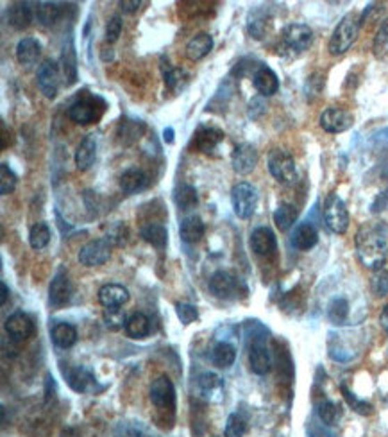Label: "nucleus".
<instances>
[{"label": "nucleus", "mask_w": 388, "mask_h": 437, "mask_svg": "<svg viewBox=\"0 0 388 437\" xmlns=\"http://www.w3.org/2000/svg\"><path fill=\"white\" fill-rule=\"evenodd\" d=\"M181 76H183V70H179V68H167V72H165V83H167L168 88L174 90L175 84L179 83Z\"/></svg>", "instance_id": "49"}, {"label": "nucleus", "mask_w": 388, "mask_h": 437, "mask_svg": "<svg viewBox=\"0 0 388 437\" xmlns=\"http://www.w3.org/2000/svg\"><path fill=\"white\" fill-rule=\"evenodd\" d=\"M321 127L325 133H331V135H337V133H343V131L349 129L355 122L353 115L342 108H328L322 111L321 115Z\"/></svg>", "instance_id": "10"}, {"label": "nucleus", "mask_w": 388, "mask_h": 437, "mask_svg": "<svg viewBox=\"0 0 388 437\" xmlns=\"http://www.w3.org/2000/svg\"><path fill=\"white\" fill-rule=\"evenodd\" d=\"M61 15L63 9L58 2H38L36 8H34V18L43 27L54 26L56 22L61 18Z\"/></svg>", "instance_id": "29"}, {"label": "nucleus", "mask_w": 388, "mask_h": 437, "mask_svg": "<svg viewBox=\"0 0 388 437\" xmlns=\"http://www.w3.org/2000/svg\"><path fill=\"white\" fill-rule=\"evenodd\" d=\"M356 255L367 269H383L387 262L388 246L385 233L378 224H365L358 230L355 239Z\"/></svg>", "instance_id": "1"}, {"label": "nucleus", "mask_w": 388, "mask_h": 437, "mask_svg": "<svg viewBox=\"0 0 388 437\" xmlns=\"http://www.w3.org/2000/svg\"><path fill=\"white\" fill-rule=\"evenodd\" d=\"M125 332L133 339H143L150 333V319L142 312H134L125 319Z\"/></svg>", "instance_id": "32"}, {"label": "nucleus", "mask_w": 388, "mask_h": 437, "mask_svg": "<svg viewBox=\"0 0 388 437\" xmlns=\"http://www.w3.org/2000/svg\"><path fill=\"white\" fill-rule=\"evenodd\" d=\"M15 52L20 65H34L42 56V43L36 38H22Z\"/></svg>", "instance_id": "28"}, {"label": "nucleus", "mask_w": 388, "mask_h": 437, "mask_svg": "<svg viewBox=\"0 0 388 437\" xmlns=\"http://www.w3.org/2000/svg\"><path fill=\"white\" fill-rule=\"evenodd\" d=\"M224 131L218 129V127H211V126H200L199 129L193 133V140L192 145L197 149L199 152H211L218 148V143L224 140Z\"/></svg>", "instance_id": "17"}, {"label": "nucleus", "mask_w": 388, "mask_h": 437, "mask_svg": "<svg viewBox=\"0 0 388 437\" xmlns=\"http://www.w3.org/2000/svg\"><path fill=\"white\" fill-rule=\"evenodd\" d=\"M72 298V282L65 271H59L54 276L52 283L49 287V303L50 307L63 308L68 305Z\"/></svg>", "instance_id": "16"}, {"label": "nucleus", "mask_w": 388, "mask_h": 437, "mask_svg": "<svg viewBox=\"0 0 388 437\" xmlns=\"http://www.w3.org/2000/svg\"><path fill=\"white\" fill-rule=\"evenodd\" d=\"M99 301L106 308H120L122 305L129 301V290L118 283H108V285L100 287Z\"/></svg>", "instance_id": "19"}, {"label": "nucleus", "mask_w": 388, "mask_h": 437, "mask_svg": "<svg viewBox=\"0 0 388 437\" xmlns=\"http://www.w3.org/2000/svg\"><path fill=\"white\" fill-rule=\"evenodd\" d=\"M142 6V0H122L120 8L124 9V13H136Z\"/></svg>", "instance_id": "50"}, {"label": "nucleus", "mask_w": 388, "mask_h": 437, "mask_svg": "<svg viewBox=\"0 0 388 437\" xmlns=\"http://www.w3.org/2000/svg\"><path fill=\"white\" fill-rule=\"evenodd\" d=\"M50 337H52V341L58 348L68 349L77 342V330L70 323H58L52 328Z\"/></svg>", "instance_id": "31"}, {"label": "nucleus", "mask_w": 388, "mask_h": 437, "mask_svg": "<svg viewBox=\"0 0 388 437\" xmlns=\"http://www.w3.org/2000/svg\"><path fill=\"white\" fill-rule=\"evenodd\" d=\"M297 215H299V212H297L296 206L290 205V202H281L274 212L275 226L280 228L281 232H288L296 224Z\"/></svg>", "instance_id": "35"}, {"label": "nucleus", "mask_w": 388, "mask_h": 437, "mask_svg": "<svg viewBox=\"0 0 388 437\" xmlns=\"http://www.w3.org/2000/svg\"><path fill=\"white\" fill-rule=\"evenodd\" d=\"M209 290L218 299H234L240 292V280L227 271H217L209 278Z\"/></svg>", "instance_id": "9"}, {"label": "nucleus", "mask_w": 388, "mask_h": 437, "mask_svg": "<svg viewBox=\"0 0 388 437\" xmlns=\"http://www.w3.org/2000/svg\"><path fill=\"white\" fill-rule=\"evenodd\" d=\"M213 49V38L208 33H200L197 36H193L186 45V56L192 61H200L202 58L211 52Z\"/></svg>", "instance_id": "30"}, {"label": "nucleus", "mask_w": 388, "mask_h": 437, "mask_svg": "<svg viewBox=\"0 0 388 437\" xmlns=\"http://www.w3.org/2000/svg\"><path fill=\"white\" fill-rule=\"evenodd\" d=\"M15 186H17V176L8 164H2L0 165V192L2 196H8L15 190Z\"/></svg>", "instance_id": "41"}, {"label": "nucleus", "mask_w": 388, "mask_h": 437, "mask_svg": "<svg viewBox=\"0 0 388 437\" xmlns=\"http://www.w3.org/2000/svg\"><path fill=\"white\" fill-rule=\"evenodd\" d=\"M140 235L145 242H149L150 246H154L158 249H165L167 248V242H168V232L167 228L161 226V224H156V223H150L145 224V226L140 230Z\"/></svg>", "instance_id": "33"}, {"label": "nucleus", "mask_w": 388, "mask_h": 437, "mask_svg": "<svg viewBox=\"0 0 388 437\" xmlns=\"http://www.w3.org/2000/svg\"><path fill=\"white\" fill-rule=\"evenodd\" d=\"M152 405L161 411H174L175 408V387L168 376H159L152 382L149 391Z\"/></svg>", "instance_id": "8"}, {"label": "nucleus", "mask_w": 388, "mask_h": 437, "mask_svg": "<svg viewBox=\"0 0 388 437\" xmlns=\"http://www.w3.org/2000/svg\"><path fill=\"white\" fill-rule=\"evenodd\" d=\"M145 133V122L134 120V118H122L117 127V136L124 145H131L140 140Z\"/></svg>", "instance_id": "23"}, {"label": "nucleus", "mask_w": 388, "mask_h": 437, "mask_svg": "<svg viewBox=\"0 0 388 437\" xmlns=\"http://www.w3.org/2000/svg\"><path fill=\"white\" fill-rule=\"evenodd\" d=\"M231 165L236 174H250L258 165V151L250 143H240L231 154Z\"/></svg>", "instance_id": "13"}, {"label": "nucleus", "mask_w": 388, "mask_h": 437, "mask_svg": "<svg viewBox=\"0 0 388 437\" xmlns=\"http://www.w3.org/2000/svg\"><path fill=\"white\" fill-rule=\"evenodd\" d=\"M38 86L47 99H54L59 92V67L56 61L47 59L38 68Z\"/></svg>", "instance_id": "12"}, {"label": "nucleus", "mask_w": 388, "mask_h": 437, "mask_svg": "<svg viewBox=\"0 0 388 437\" xmlns=\"http://www.w3.org/2000/svg\"><path fill=\"white\" fill-rule=\"evenodd\" d=\"M371 289L375 296L388 294V271L378 269L374 271L371 278Z\"/></svg>", "instance_id": "43"}, {"label": "nucleus", "mask_w": 388, "mask_h": 437, "mask_svg": "<svg viewBox=\"0 0 388 437\" xmlns=\"http://www.w3.org/2000/svg\"><path fill=\"white\" fill-rule=\"evenodd\" d=\"M324 223L331 232L342 235L349 228V212L342 199L337 193H330L324 201Z\"/></svg>", "instance_id": "6"}, {"label": "nucleus", "mask_w": 388, "mask_h": 437, "mask_svg": "<svg viewBox=\"0 0 388 437\" xmlns=\"http://www.w3.org/2000/svg\"><path fill=\"white\" fill-rule=\"evenodd\" d=\"M380 323H381V326H383L385 332L388 333V305H387V307L383 308V312H381V315H380Z\"/></svg>", "instance_id": "51"}, {"label": "nucleus", "mask_w": 388, "mask_h": 437, "mask_svg": "<svg viewBox=\"0 0 388 437\" xmlns=\"http://www.w3.org/2000/svg\"><path fill=\"white\" fill-rule=\"evenodd\" d=\"M34 18V11L29 2H15L8 9V24L15 31H24L31 26Z\"/></svg>", "instance_id": "21"}, {"label": "nucleus", "mask_w": 388, "mask_h": 437, "mask_svg": "<svg viewBox=\"0 0 388 437\" xmlns=\"http://www.w3.org/2000/svg\"><path fill=\"white\" fill-rule=\"evenodd\" d=\"M313 42V31L306 24H290L283 31V43L293 52H305Z\"/></svg>", "instance_id": "11"}, {"label": "nucleus", "mask_w": 388, "mask_h": 437, "mask_svg": "<svg viewBox=\"0 0 388 437\" xmlns=\"http://www.w3.org/2000/svg\"><path fill=\"white\" fill-rule=\"evenodd\" d=\"M65 379H67V383L75 392L90 391L93 383H95V376L86 367H74V370H68V373L65 371Z\"/></svg>", "instance_id": "26"}, {"label": "nucleus", "mask_w": 388, "mask_h": 437, "mask_svg": "<svg viewBox=\"0 0 388 437\" xmlns=\"http://www.w3.org/2000/svg\"><path fill=\"white\" fill-rule=\"evenodd\" d=\"M179 235L186 244H197L204 237V223H202V218L199 215H188V217H184L181 221Z\"/></svg>", "instance_id": "25"}, {"label": "nucleus", "mask_w": 388, "mask_h": 437, "mask_svg": "<svg viewBox=\"0 0 388 437\" xmlns=\"http://www.w3.org/2000/svg\"><path fill=\"white\" fill-rule=\"evenodd\" d=\"M147 174L143 173L142 168L138 167H131L127 168L124 174L120 176V181H118V185H120V190L124 193H136L140 190H143L147 186Z\"/></svg>", "instance_id": "24"}, {"label": "nucleus", "mask_w": 388, "mask_h": 437, "mask_svg": "<svg viewBox=\"0 0 388 437\" xmlns=\"http://www.w3.org/2000/svg\"><path fill=\"white\" fill-rule=\"evenodd\" d=\"M349 315V303L343 298H334L328 307V317L331 323L342 324Z\"/></svg>", "instance_id": "38"}, {"label": "nucleus", "mask_w": 388, "mask_h": 437, "mask_svg": "<svg viewBox=\"0 0 388 437\" xmlns=\"http://www.w3.org/2000/svg\"><path fill=\"white\" fill-rule=\"evenodd\" d=\"M199 386L202 391L209 392L213 391L215 387H220L222 382L220 379H218L217 374H213V373H204V374H200L199 376Z\"/></svg>", "instance_id": "48"}, {"label": "nucleus", "mask_w": 388, "mask_h": 437, "mask_svg": "<svg viewBox=\"0 0 388 437\" xmlns=\"http://www.w3.org/2000/svg\"><path fill=\"white\" fill-rule=\"evenodd\" d=\"M252 83H254V88L258 90L259 95L263 97L274 95L280 90V79L275 76V72L272 68L265 67V65L258 67V70L254 72Z\"/></svg>", "instance_id": "20"}, {"label": "nucleus", "mask_w": 388, "mask_h": 437, "mask_svg": "<svg viewBox=\"0 0 388 437\" xmlns=\"http://www.w3.org/2000/svg\"><path fill=\"white\" fill-rule=\"evenodd\" d=\"M72 434H74V430H65V432H63V437H72Z\"/></svg>", "instance_id": "55"}, {"label": "nucleus", "mask_w": 388, "mask_h": 437, "mask_svg": "<svg viewBox=\"0 0 388 437\" xmlns=\"http://www.w3.org/2000/svg\"><path fill=\"white\" fill-rule=\"evenodd\" d=\"M340 389H342L343 398L347 399V404H349L350 407L355 408V411L358 412V414H363V416H367V414H371V412H372V405L371 404H367V402H362V399L355 398V396H353V392H350L346 386H342V387H340Z\"/></svg>", "instance_id": "45"}, {"label": "nucleus", "mask_w": 388, "mask_h": 437, "mask_svg": "<svg viewBox=\"0 0 388 437\" xmlns=\"http://www.w3.org/2000/svg\"><path fill=\"white\" fill-rule=\"evenodd\" d=\"M318 242V233L315 226L309 223H302L296 228L292 237V244L300 251H308V249L315 248Z\"/></svg>", "instance_id": "27"}, {"label": "nucleus", "mask_w": 388, "mask_h": 437, "mask_svg": "<svg viewBox=\"0 0 388 437\" xmlns=\"http://www.w3.org/2000/svg\"><path fill=\"white\" fill-rule=\"evenodd\" d=\"M317 414L325 424H334L340 418V408L333 402H322V404H318Z\"/></svg>", "instance_id": "42"}, {"label": "nucleus", "mask_w": 388, "mask_h": 437, "mask_svg": "<svg viewBox=\"0 0 388 437\" xmlns=\"http://www.w3.org/2000/svg\"><path fill=\"white\" fill-rule=\"evenodd\" d=\"M61 68H63V74H65V81L67 84H74L75 79H77V65H75V54H74V49H65L63 52V58H61Z\"/></svg>", "instance_id": "39"}, {"label": "nucleus", "mask_w": 388, "mask_h": 437, "mask_svg": "<svg viewBox=\"0 0 388 437\" xmlns=\"http://www.w3.org/2000/svg\"><path fill=\"white\" fill-rule=\"evenodd\" d=\"M236 360V349L229 342H218L211 351V362L213 366H217L218 370H227Z\"/></svg>", "instance_id": "34"}, {"label": "nucleus", "mask_w": 388, "mask_h": 437, "mask_svg": "<svg viewBox=\"0 0 388 437\" xmlns=\"http://www.w3.org/2000/svg\"><path fill=\"white\" fill-rule=\"evenodd\" d=\"M0 289H2V299H0V303H2V305H6V303H8V298H9V289L4 282L0 283Z\"/></svg>", "instance_id": "52"}, {"label": "nucleus", "mask_w": 388, "mask_h": 437, "mask_svg": "<svg viewBox=\"0 0 388 437\" xmlns=\"http://www.w3.org/2000/svg\"><path fill=\"white\" fill-rule=\"evenodd\" d=\"M163 135H165V142H168V143L174 142V129H172V127L165 129V133H163Z\"/></svg>", "instance_id": "54"}, {"label": "nucleus", "mask_w": 388, "mask_h": 437, "mask_svg": "<svg viewBox=\"0 0 388 437\" xmlns=\"http://www.w3.org/2000/svg\"><path fill=\"white\" fill-rule=\"evenodd\" d=\"M249 366L250 371L254 374H267L272 367V357H270V349L265 344L263 339H254L250 342L249 348Z\"/></svg>", "instance_id": "14"}, {"label": "nucleus", "mask_w": 388, "mask_h": 437, "mask_svg": "<svg viewBox=\"0 0 388 437\" xmlns=\"http://www.w3.org/2000/svg\"><path fill=\"white\" fill-rule=\"evenodd\" d=\"M387 51H388V18L381 22L380 29H378L374 38V54L378 56V58H381Z\"/></svg>", "instance_id": "44"}, {"label": "nucleus", "mask_w": 388, "mask_h": 437, "mask_svg": "<svg viewBox=\"0 0 388 437\" xmlns=\"http://www.w3.org/2000/svg\"><path fill=\"white\" fill-rule=\"evenodd\" d=\"M250 248L259 257H270L277 249V240H275L274 232L267 226L256 228L250 235Z\"/></svg>", "instance_id": "18"}, {"label": "nucleus", "mask_w": 388, "mask_h": 437, "mask_svg": "<svg viewBox=\"0 0 388 437\" xmlns=\"http://www.w3.org/2000/svg\"><path fill=\"white\" fill-rule=\"evenodd\" d=\"M174 201L179 210L186 212L195 208L197 202H199V196H197V190L192 185H181L179 189L175 190Z\"/></svg>", "instance_id": "36"}, {"label": "nucleus", "mask_w": 388, "mask_h": 437, "mask_svg": "<svg viewBox=\"0 0 388 437\" xmlns=\"http://www.w3.org/2000/svg\"><path fill=\"white\" fill-rule=\"evenodd\" d=\"M50 242V230L45 223H36L31 228L29 233V244L31 248L40 251V249L47 248Z\"/></svg>", "instance_id": "37"}, {"label": "nucleus", "mask_w": 388, "mask_h": 437, "mask_svg": "<svg viewBox=\"0 0 388 437\" xmlns=\"http://www.w3.org/2000/svg\"><path fill=\"white\" fill-rule=\"evenodd\" d=\"M247 432V423L240 414H231L225 421V437H243Z\"/></svg>", "instance_id": "40"}, {"label": "nucleus", "mask_w": 388, "mask_h": 437, "mask_svg": "<svg viewBox=\"0 0 388 437\" xmlns=\"http://www.w3.org/2000/svg\"><path fill=\"white\" fill-rule=\"evenodd\" d=\"M97 158V138L95 135L84 136L83 142L79 143V148L75 151V165L79 170H88L92 168V165L95 164Z\"/></svg>", "instance_id": "22"}, {"label": "nucleus", "mask_w": 388, "mask_h": 437, "mask_svg": "<svg viewBox=\"0 0 388 437\" xmlns=\"http://www.w3.org/2000/svg\"><path fill=\"white\" fill-rule=\"evenodd\" d=\"M231 205L240 218H250L254 215L256 206H258V190L254 185L247 181H240L231 190Z\"/></svg>", "instance_id": "4"}, {"label": "nucleus", "mask_w": 388, "mask_h": 437, "mask_svg": "<svg viewBox=\"0 0 388 437\" xmlns=\"http://www.w3.org/2000/svg\"><path fill=\"white\" fill-rule=\"evenodd\" d=\"M359 27H362V20L358 15L349 13L338 22V26L334 27L333 34L330 38V52L333 56H342L349 51L350 47L355 45L356 38H358Z\"/></svg>", "instance_id": "3"}, {"label": "nucleus", "mask_w": 388, "mask_h": 437, "mask_svg": "<svg viewBox=\"0 0 388 437\" xmlns=\"http://www.w3.org/2000/svg\"><path fill=\"white\" fill-rule=\"evenodd\" d=\"M106 106L108 104H106L102 97L84 90V92L77 93V97L68 106V117L75 124L88 126V124L97 122L102 117V113L106 111Z\"/></svg>", "instance_id": "2"}, {"label": "nucleus", "mask_w": 388, "mask_h": 437, "mask_svg": "<svg viewBox=\"0 0 388 437\" xmlns=\"http://www.w3.org/2000/svg\"><path fill=\"white\" fill-rule=\"evenodd\" d=\"M6 332L13 341L24 342L34 333V323L24 312H15L6 319Z\"/></svg>", "instance_id": "15"}, {"label": "nucleus", "mask_w": 388, "mask_h": 437, "mask_svg": "<svg viewBox=\"0 0 388 437\" xmlns=\"http://www.w3.org/2000/svg\"><path fill=\"white\" fill-rule=\"evenodd\" d=\"M175 312H177V317L181 319V323L183 324H192L193 321L199 317V312H197V308L193 307V305H190V303H177L175 305Z\"/></svg>", "instance_id": "46"}, {"label": "nucleus", "mask_w": 388, "mask_h": 437, "mask_svg": "<svg viewBox=\"0 0 388 437\" xmlns=\"http://www.w3.org/2000/svg\"><path fill=\"white\" fill-rule=\"evenodd\" d=\"M111 257V244L108 239H97L83 246L79 251V262L84 267H99L104 265Z\"/></svg>", "instance_id": "7"}, {"label": "nucleus", "mask_w": 388, "mask_h": 437, "mask_svg": "<svg viewBox=\"0 0 388 437\" xmlns=\"http://www.w3.org/2000/svg\"><path fill=\"white\" fill-rule=\"evenodd\" d=\"M122 27H124L122 18L118 17V15H115V17L108 22V26H106V42H109V43L117 42V40L120 38Z\"/></svg>", "instance_id": "47"}, {"label": "nucleus", "mask_w": 388, "mask_h": 437, "mask_svg": "<svg viewBox=\"0 0 388 437\" xmlns=\"http://www.w3.org/2000/svg\"><path fill=\"white\" fill-rule=\"evenodd\" d=\"M0 129H2V145H0V148L2 149H6L8 148V129H6V126L4 124H2V126H0Z\"/></svg>", "instance_id": "53"}, {"label": "nucleus", "mask_w": 388, "mask_h": 437, "mask_svg": "<svg viewBox=\"0 0 388 437\" xmlns=\"http://www.w3.org/2000/svg\"><path fill=\"white\" fill-rule=\"evenodd\" d=\"M268 173L281 185H293L297 181L296 160L283 149H274L268 154Z\"/></svg>", "instance_id": "5"}]
</instances>
